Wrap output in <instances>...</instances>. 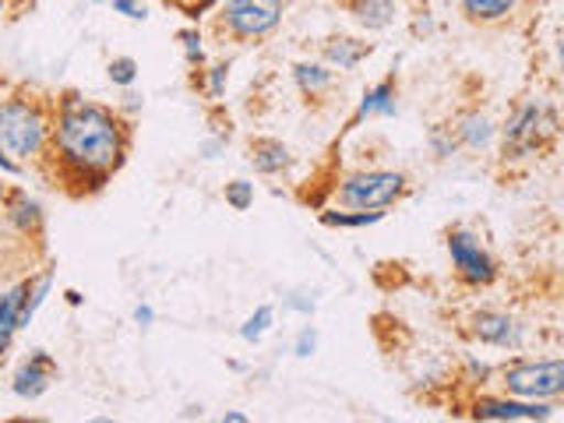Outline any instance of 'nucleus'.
I'll list each match as a JSON object with an SVG mask.
<instances>
[{
  "label": "nucleus",
  "mask_w": 564,
  "mask_h": 423,
  "mask_svg": "<svg viewBox=\"0 0 564 423\" xmlns=\"http://www.w3.org/2000/svg\"><path fill=\"white\" fill-rule=\"evenodd\" d=\"M57 149L64 163L78 173L106 176L123 159V128L102 106L67 99L57 117Z\"/></svg>",
  "instance_id": "obj_1"
},
{
  "label": "nucleus",
  "mask_w": 564,
  "mask_h": 423,
  "mask_svg": "<svg viewBox=\"0 0 564 423\" xmlns=\"http://www.w3.org/2000/svg\"><path fill=\"white\" fill-rule=\"evenodd\" d=\"M557 134V117L551 106L543 102H522L516 113L508 117L501 131V152L505 159H525L546 149V141Z\"/></svg>",
  "instance_id": "obj_2"
},
{
  "label": "nucleus",
  "mask_w": 564,
  "mask_h": 423,
  "mask_svg": "<svg viewBox=\"0 0 564 423\" xmlns=\"http://www.w3.org/2000/svg\"><path fill=\"white\" fill-rule=\"evenodd\" d=\"M405 194V173L395 170H360L349 173L346 181L335 191V198L346 208H360V212H384L392 208Z\"/></svg>",
  "instance_id": "obj_3"
},
{
  "label": "nucleus",
  "mask_w": 564,
  "mask_h": 423,
  "mask_svg": "<svg viewBox=\"0 0 564 423\" xmlns=\"http://www.w3.org/2000/svg\"><path fill=\"white\" fill-rule=\"evenodd\" d=\"M501 388L519 399H557L564 395V360H511L501 367Z\"/></svg>",
  "instance_id": "obj_4"
},
{
  "label": "nucleus",
  "mask_w": 564,
  "mask_h": 423,
  "mask_svg": "<svg viewBox=\"0 0 564 423\" xmlns=\"http://www.w3.org/2000/svg\"><path fill=\"white\" fill-rule=\"evenodd\" d=\"M46 141V120L29 102H4L0 106V149L8 155H35Z\"/></svg>",
  "instance_id": "obj_5"
},
{
  "label": "nucleus",
  "mask_w": 564,
  "mask_h": 423,
  "mask_svg": "<svg viewBox=\"0 0 564 423\" xmlns=\"http://www.w3.org/2000/svg\"><path fill=\"white\" fill-rule=\"evenodd\" d=\"M282 14H286V0H226L223 8V29L234 40H264L279 29Z\"/></svg>",
  "instance_id": "obj_6"
},
{
  "label": "nucleus",
  "mask_w": 564,
  "mask_h": 423,
  "mask_svg": "<svg viewBox=\"0 0 564 423\" xmlns=\"http://www.w3.org/2000/svg\"><path fill=\"white\" fill-rule=\"evenodd\" d=\"M448 254H452L455 275L469 282V286H490L494 275H498V264H494L490 251L466 226L448 229Z\"/></svg>",
  "instance_id": "obj_7"
},
{
  "label": "nucleus",
  "mask_w": 564,
  "mask_h": 423,
  "mask_svg": "<svg viewBox=\"0 0 564 423\" xmlns=\"http://www.w3.org/2000/svg\"><path fill=\"white\" fill-rule=\"evenodd\" d=\"M473 416L476 420H551L554 410L536 399L505 395V399H476Z\"/></svg>",
  "instance_id": "obj_8"
},
{
  "label": "nucleus",
  "mask_w": 564,
  "mask_h": 423,
  "mask_svg": "<svg viewBox=\"0 0 564 423\" xmlns=\"http://www.w3.org/2000/svg\"><path fill=\"white\" fill-rule=\"evenodd\" d=\"M469 332H473V339H480L487 346H501V349L522 343V325L505 311H476L469 317Z\"/></svg>",
  "instance_id": "obj_9"
},
{
  "label": "nucleus",
  "mask_w": 564,
  "mask_h": 423,
  "mask_svg": "<svg viewBox=\"0 0 564 423\" xmlns=\"http://www.w3.org/2000/svg\"><path fill=\"white\" fill-rule=\"evenodd\" d=\"M57 378V364H53V357L50 352H43V349H35L32 357L18 367V375H14V392L22 395V399H40L46 388H50V381Z\"/></svg>",
  "instance_id": "obj_10"
},
{
  "label": "nucleus",
  "mask_w": 564,
  "mask_h": 423,
  "mask_svg": "<svg viewBox=\"0 0 564 423\" xmlns=\"http://www.w3.org/2000/svg\"><path fill=\"white\" fill-rule=\"evenodd\" d=\"M343 8L367 32H381L395 22V0H343Z\"/></svg>",
  "instance_id": "obj_11"
},
{
  "label": "nucleus",
  "mask_w": 564,
  "mask_h": 423,
  "mask_svg": "<svg viewBox=\"0 0 564 423\" xmlns=\"http://www.w3.org/2000/svg\"><path fill=\"white\" fill-rule=\"evenodd\" d=\"M375 46L364 43V40H352V35H332V40L322 46V57L328 67H339V70H352L360 61H367Z\"/></svg>",
  "instance_id": "obj_12"
},
{
  "label": "nucleus",
  "mask_w": 564,
  "mask_h": 423,
  "mask_svg": "<svg viewBox=\"0 0 564 423\" xmlns=\"http://www.w3.org/2000/svg\"><path fill=\"white\" fill-rule=\"evenodd\" d=\"M29 290H32V282H18L14 290L0 296V357H4V349L11 346L14 328H22V307L29 300Z\"/></svg>",
  "instance_id": "obj_13"
},
{
  "label": "nucleus",
  "mask_w": 564,
  "mask_h": 423,
  "mask_svg": "<svg viewBox=\"0 0 564 423\" xmlns=\"http://www.w3.org/2000/svg\"><path fill=\"white\" fill-rule=\"evenodd\" d=\"M251 163H254L258 173L272 176V173L286 170L293 163V155H290V149L282 145L279 138H254L251 141Z\"/></svg>",
  "instance_id": "obj_14"
},
{
  "label": "nucleus",
  "mask_w": 564,
  "mask_h": 423,
  "mask_svg": "<svg viewBox=\"0 0 564 423\" xmlns=\"http://www.w3.org/2000/svg\"><path fill=\"white\" fill-rule=\"evenodd\" d=\"M395 106H399V85H395V78H384V82H378L375 88H367V93H364L357 120H367V117H392Z\"/></svg>",
  "instance_id": "obj_15"
},
{
  "label": "nucleus",
  "mask_w": 564,
  "mask_h": 423,
  "mask_svg": "<svg viewBox=\"0 0 564 423\" xmlns=\"http://www.w3.org/2000/svg\"><path fill=\"white\" fill-rule=\"evenodd\" d=\"M293 78H296V88L304 96L317 99V96H325L328 88L335 85V70L328 64H314V61H300L293 64Z\"/></svg>",
  "instance_id": "obj_16"
},
{
  "label": "nucleus",
  "mask_w": 564,
  "mask_h": 423,
  "mask_svg": "<svg viewBox=\"0 0 564 423\" xmlns=\"http://www.w3.org/2000/svg\"><path fill=\"white\" fill-rule=\"evenodd\" d=\"M458 8H463L466 22L494 25V22H505V18L519 8V0H458Z\"/></svg>",
  "instance_id": "obj_17"
},
{
  "label": "nucleus",
  "mask_w": 564,
  "mask_h": 423,
  "mask_svg": "<svg viewBox=\"0 0 564 423\" xmlns=\"http://www.w3.org/2000/svg\"><path fill=\"white\" fill-rule=\"evenodd\" d=\"M455 141L466 149H487L494 141V123L487 113H466L455 123Z\"/></svg>",
  "instance_id": "obj_18"
},
{
  "label": "nucleus",
  "mask_w": 564,
  "mask_h": 423,
  "mask_svg": "<svg viewBox=\"0 0 564 423\" xmlns=\"http://www.w3.org/2000/svg\"><path fill=\"white\" fill-rule=\"evenodd\" d=\"M384 219V212H360V208H349V212H322V223L335 226V229H360V226H375Z\"/></svg>",
  "instance_id": "obj_19"
},
{
  "label": "nucleus",
  "mask_w": 564,
  "mask_h": 423,
  "mask_svg": "<svg viewBox=\"0 0 564 423\" xmlns=\"http://www.w3.org/2000/svg\"><path fill=\"white\" fill-rule=\"evenodd\" d=\"M272 322H275V307L272 304H264V307H258L251 317L243 322V328H240V335L247 343H261V335L272 328Z\"/></svg>",
  "instance_id": "obj_20"
},
{
  "label": "nucleus",
  "mask_w": 564,
  "mask_h": 423,
  "mask_svg": "<svg viewBox=\"0 0 564 423\" xmlns=\"http://www.w3.org/2000/svg\"><path fill=\"white\" fill-rule=\"evenodd\" d=\"M226 202L234 205L237 212H247V208L254 205V184H247V181L226 184Z\"/></svg>",
  "instance_id": "obj_21"
},
{
  "label": "nucleus",
  "mask_w": 564,
  "mask_h": 423,
  "mask_svg": "<svg viewBox=\"0 0 564 423\" xmlns=\"http://www.w3.org/2000/svg\"><path fill=\"white\" fill-rule=\"evenodd\" d=\"M14 223L22 226V229H29V226H40V205L29 202L25 194H22V198H18V205H14Z\"/></svg>",
  "instance_id": "obj_22"
},
{
  "label": "nucleus",
  "mask_w": 564,
  "mask_h": 423,
  "mask_svg": "<svg viewBox=\"0 0 564 423\" xmlns=\"http://www.w3.org/2000/svg\"><path fill=\"white\" fill-rule=\"evenodd\" d=\"M138 78V64L131 61V57H117L113 64H110V82H117V85H131Z\"/></svg>",
  "instance_id": "obj_23"
},
{
  "label": "nucleus",
  "mask_w": 564,
  "mask_h": 423,
  "mask_svg": "<svg viewBox=\"0 0 564 423\" xmlns=\"http://www.w3.org/2000/svg\"><path fill=\"white\" fill-rule=\"evenodd\" d=\"M314 349H317V328L314 325H307L304 332L296 335V357H314Z\"/></svg>",
  "instance_id": "obj_24"
},
{
  "label": "nucleus",
  "mask_w": 564,
  "mask_h": 423,
  "mask_svg": "<svg viewBox=\"0 0 564 423\" xmlns=\"http://www.w3.org/2000/svg\"><path fill=\"white\" fill-rule=\"evenodd\" d=\"M181 43H184V53H187L191 64H202L205 61V50H202L198 32H181Z\"/></svg>",
  "instance_id": "obj_25"
},
{
  "label": "nucleus",
  "mask_w": 564,
  "mask_h": 423,
  "mask_svg": "<svg viewBox=\"0 0 564 423\" xmlns=\"http://www.w3.org/2000/svg\"><path fill=\"white\" fill-rule=\"evenodd\" d=\"M113 11H120V14H128V18H145V4H138V0H113Z\"/></svg>",
  "instance_id": "obj_26"
},
{
  "label": "nucleus",
  "mask_w": 564,
  "mask_h": 423,
  "mask_svg": "<svg viewBox=\"0 0 564 423\" xmlns=\"http://www.w3.org/2000/svg\"><path fill=\"white\" fill-rule=\"evenodd\" d=\"M223 82H226V67H212V96L223 93Z\"/></svg>",
  "instance_id": "obj_27"
},
{
  "label": "nucleus",
  "mask_w": 564,
  "mask_h": 423,
  "mask_svg": "<svg viewBox=\"0 0 564 423\" xmlns=\"http://www.w3.org/2000/svg\"><path fill=\"white\" fill-rule=\"evenodd\" d=\"M134 322H138V325H149V322H152V307L141 304V307L134 311Z\"/></svg>",
  "instance_id": "obj_28"
},
{
  "label": "nucleus",
  "mask_w": 564,
  "mask_h": 423,
  "mask_svg": "<svg viewBox=\"0 0 564 423\" xmlns=\"http://www.w3.org/2000/svg\"><path fill=\"white\" fill-rule=\"evenodd\" d=\"M0 170H8V173H14V170H18V166L11 163V159H8V152H4V149H0Z\"/></svg>",
  "instance_id": "obj_29"
},
{
  "label": "nucleus",
  "mask_w": 564,
  "mask_h": 423,
  "mask_svg": "<svg viewBox=\"0 0 564 423\" xmlns=\"http://www.w3.org/2000/svg\"><path fill=\"white\" fill-rule=\"evenodd\" d=\"M557 64H561V75H564V32L557 35Z\"/></svg>",
  "instance_id": "obj_30"
},
{
  "label": "nucleus",
  "mask_w": 564,
  "mask_h": 423,
  "mask_svg": "<svg viewBox=\"0 0 564 423\" xmlns=\"http://www.w3.org/2000/svg\"><path fill=\"white\" fill-rule=\"evenodd\" d=\"M223 420H229V423H243V420H247V416H243V413H226V416H223Z\"/></svg>",
  "instance_id": "obj_31"
},
{
  "label": "nucleus",
  "mask_w": 564,
  "mask_h": 423,
  "mask_svg": "<svg viewBox=\"0 0 564 423\" xmlns=\"http://www.w3.org/2000/svg\"><path fill=\"white\" fill-rule=\"evenodd\" d=\"M0 198H4V187H0Z\"/></svg>",
  "instance_id": "obj_32"
},
{
  "label": "nucleus",
  "mask_w": 564,
  "mask_h": 423,
  "mask_svg": "<svg viewBox=\"0 0 564 423\" xmlns=\"http://www.w3.org/2000/svg\"><path fill=\"white\" fill-rule=\"evenodd\" d=\"M0 4H4V0H0Z\"/></svg>",
  "instance_id": "obj_33"
}]
</instances>
